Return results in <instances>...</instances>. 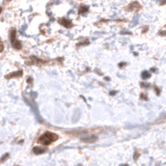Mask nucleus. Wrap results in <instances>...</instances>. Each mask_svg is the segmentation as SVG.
I'll use <instances>...</instances> for the list:
<instances>
[{
	"label": "nucleus",
	"mask_w": 166,
	"mask_h": 166,
	"mask_svg": "<svg viewBox=\"0 0 166 166\" xmlns=\"http://www.w3.org/2000/svg\"><path fill=\"white\" fill-rule=\"evenodd\" d=\"M57 138H58V136L55 135L54 133L46 132L44 135L39 137V143H44V144H49V143H51V142H53L54 140H56Z\"/></svg>",
	"instance_id": "nucleus-1"
},
{
	"label": "nucleus",
	"mask_w": 166,
	"mask_h": 166,
	"mask_svg": "<svg viewBox=\"0 0 166 166\" xmlns=\"http://www.w3.org/2000/svg\"><path fill=\"white\" fill-rule=\"evenodd\" d=\"M60 23H61V24H64V25H67V27H70L71 26V22L68 21V20H61Z\"/></svg>",
	"instance_id": "nucleus-2"
},
{
	"label": "nucleus",
	"mask_w": 166,
	"mask_h": 166,
	"mask_svg": "<svg viewBox=\"0 0 166 166\" xmlns=\"http://www.w3.org/2000/svg\"><path fill=\"white\" fill-rule=\"evenodd\" d=\"M33 151H34V153H35V154L44 153V150H43V148H39V147H34Z\"/></svg>",
	"instance_id": "nucleus-3"
},
{
	"label": "nucleus",
	"mask_w": 166,
	"mask_h": 166,
	"mask_svg": "<svg viewBox=\"0 0 166 166\" xmlns=\"http://www.w3.org/2000/svg\"><path fill=\"white\" fill-rule=\"evenodd\" d=\"M142 75H143V76H142V77H143V78H147V77H150V73H147V72H144L143 74H142Z\"/></svg>",
	"instance_id": "nucleus-4"
}]
</instances>
